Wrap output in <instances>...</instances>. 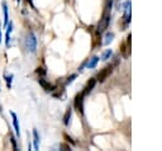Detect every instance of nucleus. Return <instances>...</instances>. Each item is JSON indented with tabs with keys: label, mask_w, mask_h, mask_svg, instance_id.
Wrapping results in <instances>:
<instances>
[{
	"label": "nucleus",
	"mask_w": 162,
	"mask_h": 151,
	"mask_svg": "<svg viewBox=\"0 0 162 151\" xmlns=\"http://www.w3.org/2000/svg\"><path fill=\"white\" fill-rule=\"evenodd\" d=\"M24 45H26V48L29 51V52H36L37 50V37L33 32H29L27 36H26V41H24Z\"/></svg>",
	"instance_id": "nucleus-1"
},
{
	"label": "nucleus",
	"mask_w": 162,
	"mask_h": 151,
	"mask_svg": "<svg viewBox=\"0 0 162 151\" xmlns=\"http://www.w3.org/2000/svg\"><path fill=\"white\" fill-rule=\"evenodd\" d=\"M109 22H110V14L107 12V13H104L103 18H101L100 22H99V24H98V32H99V33H103V32L108 28Z\"/></svg>",
	"instance_id": "nucleus-2"
},
{
	"label": "nucleus",
	"mask_w": 162,
	"mask_h": 151,
	"mask_svg": "<svg viewBox=\"0 0 162 151\" xmlns=\"http://www.w3.org/2000/svg\"><path fill=\"white\" fill-rule=\"evenodd\" d=\"M84 97L85 94L81 91L80 94H77V95L75 97V102H74V105L75 108L80 112V113H84Z\"/></svg>",
	"instance_id": "nucleus-3"
},
{
	"label": "nucleus",
	"mask_w": 162,
	"mask_h": 151,
	"mask_svg": "<svg viewBox=\"0 0 162 151\" xmlns=\"http://www.w3.org/2000/svg\"><path fill=\"white\" fill-rule=\"evenodd\" d=\"M112 71H113V67H112V66H107L105 69H103V70H101V71L98 74L96 80L100 81V83H103V81L109 76V75L112 74Z\"/></svg>",
	"instance_id": "nucleus-4"
},
{
	"label": "nucleus",
	"mask_w": 162,
	"mask_h": 151,
	"mask_svg": "<svg viewBox=\"0 0 162 151\" xmlns=\"http://www.w3.org/2000/svg\"><path fill=\"white\" fill-rule=\"evenodd\" d=\"M38 83H39V85L42 86L46 91H52V90H55V85H52L51 83H48L47 80H45V79H42V78L38 79Z\"/></svg>",
	"instance_id": "nucleus-5"
},
{
	"label": "nucleus",
	"mask_w": 162,
	"mask_h": 151,
	"mask_svg": "<svg viewBox=\"0 0 162 151\" xmlns=\"http://www.w3.org/2000/svg\"><path fill=\"white\" fill-rule=\"evenodd\" d=\"M95 85H96V79H94V78H93V79H90V80L86 83V85H85V88H84V91H83V93L85 94V95H88V94H89V93H90V91L95 88Z\"/></svg>",
	"instance_id": "nucleus-6"
},
{
	"label": "nucleus",
	"mask_w": 162,
	"mask_h": 151,
	"mask_svg": "<svg viewBox=\"0 0 162 151\" xmlns=\"http://www.w3.org/2000/svg\"><path fill=\"white\" fill-rule=\"evenodd\" d=\"M10 116H12V119H13V126H14V129H15V134L19 136L20 135V128H19V122H18V117L14 112H10Z\"/></svg>",
	"instance_id": "nucleus-7"
},
{
	"label": "nucleus",
	"mask_w": 162,
	"mask_h": 151,
	"mask_svg": "<svg viewBox=\"0 0 162 151\" xmlns=\"http://www.w3.org/2000/svg\"><path fill=\"white\" fill-rule=\"evenodd\" d=\"M71 116H72V109H71V108H67L65 116H64V123H65L66 126L70 124V118H71Z\"/></svg>",
	"instance_id": "nucleus-8"
},
{
	"label": "nucleus",
	"mask_w": 162,
	"mask_h": 151,
	"mask_svg": "<svg viewBox=\"0 0 162 151\" xmlns=\"http://www.w3.org/2000/svg\"><path fill=\"white\" fill-rule=\"evenodd\" d=\"M3 13H4V26H7L9 22V17H8V7L5 2H3Z\"/></svg>",
	"instance_id": "nucleus-9"
},
{
	"label": "nucleus",
	"mask_w": 162,
	"mask_h": 151,
	"mask_svg": "<svg viewBox=\"0 0 162 151\" xmlns=\"http://www.w3.org/2000/svg\"><path fill=\"white\" fill-rule=\"evenodd\" d=\"M98 62H99V57H98V56H94V57L90 59V61L88 62V67L89 69H94L98 65Z\"/></svg>",
	"instance_id": "nucleus-10"
},
{
	"label": "nucleus",
	"mask_w": 162,
	"mask_h": 151,
	"mask_svg": "<svg viewBox=\"0 0 162 151\" xmlns=\"http://www.w3.org/2000/svg\"><path fill=\"white\" fill-rule=\"evenodd\" d=\"M33 141H34V149L36 150H38V147H39V137H38V132H37V129H33Z\"/></svg>",
	"instance_id": "nucleus-11"
},
{
	"label": "nucleus",
	"mask_w": 162,
	"mask_h": 151,
	"mask_svg": "<svg viewBox=\"0 0 162 151\" xmlns=\"http://www.w3.org/2000/svg\"><path fill=\"white\" fill-rule=\"evenodd\" d=\"M113 38H114V34H113V33H108V34L105 36V41H104V43H105V45H109V42H112Z\"/></svg>",
	"instance_id": "nucleus-12"
},
{
	"label": "nucleus",
	"mask_w": 162,
	"mask_h": 151,
	"mask_svg": "<svg viewBox=\"0 0 162 151\" xmlns=\"http://www.w3.org/2000/svg\"><path fill=\"white\" fill-rule=\"evenodd\" d=\"M112 53H113V52H112V50H107V51L103 53V57H101V59L105 60V61H107V60H109V59H110V56H112Z\"/></svg>",
	"instance_id": "nucleus-13"
},
{
	"label": "nucleus",
	"mask_w": 162,
	"mask_h": 151,
	"mask_svg": "<svg viewBox=\"0 0 162 151\" xmlns=\"http://www.w3.org/2000/svg\"><path fill=\"white\" fill-rule=\"evenodd\" d=\"M5 80H7V85H8V88H10V86H12V80H13V75L10 74L9 76H5Z\"/></svg>",
	"instance_id": "nucleus-14"
},
{
	"label": "nucleus",
	"mask_w": 162,
	"mask_h": 151,
	"mask_svg": "<svg viewBox=\"0 0 162 151\" xmlns=\"http://www.w3.org/2000/svg\"><path fill=\"white\" fill-rule=\"evenodd\" d=\"M76 78H77V75H76V74L71 75V76H70V78H69V79L66 80V84H71V83H72V81H74V80H75Z\"/></svg>",
	"instance_id": "nucleus-15"
},
{
	"label": "nucleus",
	"mask_w": 162,
	"mask_h": 151,
	"mask_svg": "<svg viewBox=\"0 0 162 151\" xmlns=\"http://www.w3.org/2000/svg\"><path fill=\"white\" fill-rule=\"evenodd\" d=\"M10 141H12V145H13V149H14V150H17V144H15V139H14L13 136L10 137Z\"/></svg>",
	"instance_id": "nucleus-16"
},
{
	"label": "nucleus",
	"mask_w": 162,
	"mask_h": 151,
	"mask_svg": "<svg viewBox=\"0 0 162 151\" xmlns=\"http://www.w3.org/2000/svg\"><path fill=\"white\" fill-rule=\"evenodd\" d=\"M37 72H38V74H42V75H45V74H46V71H45V70H43L42 67H38Z\"/></svg>",
	"instance_id": "nucleus-17"
},
{
	"label": "nucleus",
	"mask_w": 162,
	"mask_h": 151,
	"mask_svg": "<svg viewBox=\"0 0 162 151\" xmlns=\"http://www.w3.org/2000/svg\"><path fill=\"white\" fill-rule=\"evenodd\" d=\"M65 139H66V140H67V141H69V142H71V144H72V145H74V144H75V142H74V141H72V139H71V137H69V136H67V135H65Z\"/></svg>",
	"instance_id": "nucleus-18"
},
{
	"label": "nucleus",
	"mask_w": 162,
	"mask_h": 151,
	"mask_svg": "<svg viewBox=\"0 0 162 151\" xmlns=\"http://www.w3.org/2000/svg\"><path fill=\"white\" fill-rule=\"evenodd\" d=\"M2 40H3L2 38V31H0V42H2Z\"/></svg>",
	"instance_id": "nucleus-19"
},
{
	"label": "nucleus",
	"mask_w": 162,
	"mask_h": 151,
	"mask_svg": "<svg viewBox=\"0 0 162 151\" xmlns=\"http://www.w3.org/2000/svg\"><path fill=\"white\" fill-rule=\"evenodd\" d=\"M17 2H18V3H19V2H20V0H17Z\"/></svg>",
	"instance_id": "nucleus-20"
}]
</instances>
